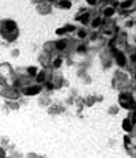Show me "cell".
Masks as SVG:
<instances>
[{"mask_svg":"<svg viewBox=\"0 0 136 158\" xmlns=\"http://www.w3.org/2000/svg\"><path fill=\"white\" fill-rule=\"evenodd\" d=\"M4 157H5L4 151H3V150H0V158H4Z\"/></svg>","mask_w":136,"mask_h":158,"instance_id":"cell-15","label":"cell"},{"mask_svg":"<svg viewBox=\"0 0 136 158\" xmlns=\"http://www.w3.org/2000/svg\"><path fill=\"white\" fill-rule=\"evenodd\" d=\"M123 127H124L125 131H131L132 130V123H131L129 120H124L123 121Z\"/></svg>","mask_w":136,"mask_h":158,"instance_id":"cell-2","label":"cell"},{"mask_svg":"<svg viewBox=\"0 0 136 158\" xmlns=\"http://www.w3.org/2000/svg\"><path fill=\"white\" fill-rule=\"evenodd\" d=\"M117 61H118L120 65H124V64H125V57H124V54L117 53Z\"/></svg>","mask_w":136,"mask_h":158,"instance_id":"cell-3","label":"cell"},{"mask_svg":"<svg viewBox=\"0 0 136 158\" xmlns=\"http://www.w3.org/2000/svg\"><path fill=\"white\" fill-rule=\"evenodd\" d=\"M87 3H88V4H91V5H94L95 3H97V0H87Z\"/></svg>","mask_w":136,"mask_h":158,"instance_id":"cell-14","label":"cell"},{"mask_svg":"<svg viewBox=\"0 0 136 158\" xmlns=\"http://www.w3.org/2000/svg\"><path fill=\"white\" fill-rule=\"evenodd\" d=\"M39 91H41V87L39 86H31L25 90V94L26 95H34V94H38Z\"/></svg>","mask_w":136,"mask_h":158,"instance_id":"cell-1","label":"cell"},{"mask_svg":"<svg viewBox=\"0 0 136 158\" xmlns=\"http://www.w3.org/2000/svg\"><path fill=\"white\" fill-rule=\"evenodd\" d=\"M60 7H63V8H70V7H71V1L64 0V1H61V3H60Z\"/></svg>","mask_w":136,"mask_h":158,"instance_id":"cell-5","label":"cell"},{"mask_svg":"<svg viewBox=\"0 0 136 158\" xmlns=\"http://www.w3.org/2000/svg\"><path fill=\"white\" fill-rule=\"evenodd\" d=\"M99 25H101V19H99V18H95V19L92 21V26L97 27V26H99Z\"/></svg>","mask_w":136,"mask_h":158,"instance_id":"cell-10","label":"cell"},{"mask_svg":"<svg viewBox=\"0 0 136 158\" xmlns=\"http://www.w3.org/2000/svg\"><path fill=\"white\" fill-rule=\"evenodd\" d=\"M37 81H38V82L44 81V72H41V75H38V76H37Z\"/></svg>","mask_w":136,"mask_h":158,"instance_id":"cell-13","label":"cell"},{"mask_svg":"<svg viewBox=\"0 0 136 158\" xmlns=\"http://www.w3.org/2000/svg\"><path fill=\"white\" fill-rule=\"evenodd\" d=\"M131 5H132V0H127L124 3H121V8H128Z\"/></svg>","mask_w":136,"mask_h":158,"instance_id":"cell-6","label":"cell"},{"mask_svg":"<svg viewBox=\"0 0 136 158\" xmlns=\"http://www.w3.org/2000/svg\"><path fill=\"white\" fill-rule=\"evenodd\" d=\"M124 139H125V143H127V144H128V143H129V138H128V136H125Z\"/></svg>","mask_w":136,"mask_h":158,"instance_id":"cell-16","label":"cell"},{"mask_svg":"<svg viewBox=\"0 0 136 158\" xmlns=\"http://www.w3.org/2000/svg\"><path fill=\"white\" fill-rule=\"evenodd\" d=\"M65 46H67V41H63V40L56 44V48H57V49H64Z\"/></svg>","mask_w":136,"mask_h":158,"instance_id":"cell-4","label":"cell"},{"mask_svg":"<svg viewBox=\"0 0 136 158\" xmlns=\"http://www.w3.org/2000/svg\"><path fill=\"white\" fill-rule=\"evenodd\" d=\"M113 14H114V8H112V7H109V8L105 10V15L106 16H110V15H113Z\"/></svg>","mask_w":136,"mask_h":158,"instance_id":"cell-7","label":"cell"},{"mask_svg":"<svg viewBox=\"0 0 136 158\" xmlns=\"http://www.w3.org/2000/svg\"><path fill=\"white\" fill-rule=\"evenodd\" d=\"M27 72H29L31 76H34L35 75V72H37V68H35V67H30V68L27 70Z\"/></svg>","mask_w":136,"mask_h":158,"instance_id":"cell-8","label":"cell"},{"mask_svg":"<svg viewBox=\"0 0 136 158\" xmlns=\"http://www.w3.org/2000/svg\"><path fill=\"white\" fill-rule=\"evenodd\" d=\"M88 16H90L88 14H84V15H82L80 18H79V21H80V22H83V23H86V22H87V19H88Z\"/></svg>","mask_w":136,"mask_h":158,"instance_id":"cell-9","label":"cell"},{"mask_svg":"<svg viewBox=\"0 0 136 158\" xmlns=\"http://www.w3.org/2000/svg\"><path fill=\"white\" fill-rule=\"evenodd\" d=\"M86 36H87L86 32H83V30H82V32H79V37H80V38H84Z\"/></svg>","mask_w":136,"mask_h":158,"instance_id":"cell-12","label":"cell"},{"mask_svg":"<svg viewBox=\"0 0 136 158\" xmlns=\"http://www.w3.org/2000/svg\"><path fill=\"white\" fill-rule=\"evenodd\" d=\"M60 64H61V59H56L53 61V65H54V67H59Z\"/></svg>","mask_w":136,"mask_h":158,"instance_id":"cell-11","label":"cell"}]
</instances>
